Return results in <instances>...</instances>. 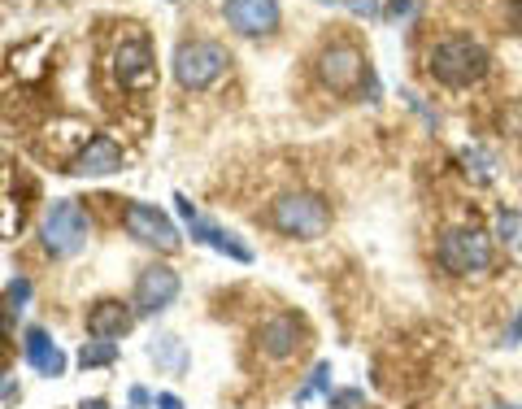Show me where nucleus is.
Segmentation results:
<instances>
[{"instance_id":"nucleus-19","label":"nucleus","mask_w":522,"mask_h":409,"mask_svg":"<svg viewBox=\"0 0 522 409\" xmlns=\"http://www.w3.org/2000/svg\"><path fill=\"white\" fill-rule=\"evenodd\" d=\"M501 344H505V349H514V344H522V314L514 318V327L505 331V340H501Z\"/></svg>"},{"instance_id":"nucleus-16","label":"nucleus","mask_w":522,"mask_h":409,"mask_svg":"<svg viewBox=\"0 0 522 409\" xmlns=\"http://www.w3.org/2000/svg\"><path fill=\"white\" fill-rule=\"evenodd\" d=\"M114 357H118V344H114V340H92V344H83L79 366H83V370H92V366H109Z\"/></svg>"},{"instance_id":"nucleus-17","label":"nucleus","mask_w":522,"mask_h":409,"mask_svg":"<svg viewBox=\"0 0 522 409\" xmlns=\"http://www.w3.org/2000/svg\"><path fill=\"white\" fill-rule=\"evenodd\" d=\"M327 375H331V366H318L314 375H309V383H305V388L296 392V401H305V396H314V392H322V388H327Z\"/></svg>"},{"instance_id":"nucleus-5","label":"nucleus","mask_w":522,"mask_h":409,"mask_svg":"<svg viewBox=\"0 0 522 409\" xmlns=\"http://www.w3.org/2000/svg\"><path fill=\"white\" fill-rule=\"evenodd\" d=\"M87 240V214L79 201H57L53 209H48L44 218V249L53 257H70L79 253Z\"/></svg>"},{"instance_id":"nucleus-8","label":"nucleus","mask_w":522,"mask_h":409,"mask_svg":"<svg viewBox=\"0 0 522 409\" xmlns=\"http://www.w3.org/2000/svg\"><path fill=\"white\" fill-rule=\"evenodd\" d=\"M127 231H131L140 244H153V249H174V244H179V231H174V222H170L166 214H157L153 205H140V201L127 205Z\"/></svg>"},{"instance_id":"nucleus-7","label":"nucleus","mask_w":522,"mask_h":409,"mask_svg":"<svg viewBox=\"0 0 522 409\" xmlns=\"http://www.w3.org/2000/svg\"><path fill=\"white\" fill-rule=\"evenodd\" d=\"M179 296V275L170 266H144L135 279V309L140 314H161L166 305H174Z\"/></svg>"},{"instance_id":"nucleus-22","label":"nucleus","mask_w":522,"mask_h":409,"mask_svg":"<svg viewBox=\"0 0 522 409\" xmlns=\"http://www.w3.org/2000/svg\"><path fill=\"white\" fill-rule=\"evenodd\" d=\"M157 405H161V409H183V405H179V396H170V392H161V396H157Z\"/></svg>"},{"instance_id":"nucleus-10","label":"nucleus","mask_w":522,"mask_h":409,"mask_svg":"<svg viewBox=\"0 0 522 409\" xmlns=\"http://www.w3.org/2000/svg\"><path fill=\"white\" fill-rule=\"evenodd\" d=\"M114 70H118L122 88H144V83L153 79V48H148L144 35H131V40H122L118 57H114Z\"/></svg>"},{"instance_id":"nucleus-9","label":"nucleus","mask_w":522,"mask_h":409,"mask_svg":"<svg viewBox=\"0 0 522 409\" xmlns=\"http://www.w3.org/2000/svg\"><path fill=\"white\" fill-rule=\"evenodd\" d=\"M227 22L240 35H270L279 27V5L275 0H227Z\"/></svg>"},{"instance_id":"nucleus-18","label":"nucleus","mask_w":522,"mask_h":409,"mask_svg":"<svg viewBox=\"0 0 522 409\" xmlns=\"http://www.w3.org/2000/svg\"><path fill=\"white\" fill-rule=\"evenodd\" d=\"M27 296H31V283H27V279H14V283H9V305H14V309L27 305Z\"/></svg>"},{"instance_id":"nucleus-2","label":"nucleus","mask_w":522,"mask_h":409,"mask_svg":"<svg viewBox=\"0 0 522 409\" xmlns=\"http://www.w3.org/2000/svg\"><path fill=\"white\" fill-rule=\"evenodd\" d=\"M227 66H231L227 48L214 40H183L174 48V79L188 92H205L209 83H218L227 74Z\"/></svg>"},{"instance_id":"nucleus-26","label":"nucleus","mask_w":522,"mask_h":409,"mask_svg":"<svg viewBox=\"0 0 522 409\" xmlns=\"http://www.w3.org/2000/svg\"><path fill=\"white\" fill-rule=\"evenodd\" d=\"M0 392H5V383H0Z\"/></svg>"},{"instance_id":"nucleus-11","label":"nucleus","mask_w":522,"mask_h":409,"mask_svg":"<svg viewBox=\"0 0 522 409\" xmlns=\"http://www.w3.org/2000/svg\"><path fill=\"white\" fill-rule=\"evenodd\" d=\"M301 344H305V322L296 314H279L261 327V349L270 357H292Z\"/></svg>"},{"instance_id":"nucleus-24","label":"nucleus","mask_w":522,"mask_h":409,"mask_svg":"<svg viewBox=\"0 0 522 409\" xmlns=\"http://www.w3.org/2000/svg\"><path fill=\"white\" fill-rule=\"evenodd\" d=\"M83 409H105V401H92V405H83Z\"/></svg>"},{"instance_id":"nucleus-15","label":"nucleus","mask_w":522,"mask_h":409,"mask_svg":"<svg viewBox=\"0 0 522 409\" xmlns=\"http://www.w3.org/2000/svg\"><path fill=\"white\" fill-rule=\"evenodd\" d=\"M188 227H192V240H201V244H209V249L235 257V262H253V249H248V244H240L235 235H227L222 227H214V222H205L201 214H192Z\"/></svg>"},{"instance_id":"nucleus-25","label":"nucleus","mask_w":522,"mask_h":409,"mask_svg":"<svg viewBox=\"0 0 522 409\" xmlns=\"http://www.w3.org/2000/svg\"><path fill=\"white\" fill-rule=\"evenodd\" d=\"M496 409H522V405H496Z\"/></svg>"},{"instance_id":"nucleus-21","label":"nucleus","mask_w":522,"mask_h":409,"mask_svg":"<svg viewBox=\"0 0 522 409\" xmlns=\"http://www.w3.org/2000/svg\"><path fill=\"white\" fill-rule=\"evenodd\" d=\"M496 231H501V240H514V218L501 214V222H496Z\"/></svg>"},{"instance_id":"nucleus-6","label":"nucleus","mask_w":522,"mask_h":409,"mask_svg":"<svg viewBox=\"0 0 522 409\" xmlns=\"http://www.w3.org/2000/svg\"><path fill=\"white\" fill-rule=\"evenodd\" d=\"M318 79L327 83L331 92H353L357 83L366 79V57L357 44H331L322 48L318 57Z\"/></svg>"},{"instance_id":"nucleus-4","label":"nucleus","mask_w":522,"mask_h":409,"mask_svg":"<svg viewBox=\"0 0 522 409\" xmlns=\"http://www.w3.org/2000/svg\"><path fill=\"white\" fill-rule=\"evenodd\" d=\"M435 257H440V266L449 275H479V270L492 266V240L479 227H453L440 235Z\"/></svg>"},{"instance_id":"nucleus-3","label":"nucleus","mask_w":522,"mask_h":409,"mask_svg":"<svg viewBox=\"0 0 522 409\" xmlns=\"http://www.w3.org/2000/svg\"><path fill=\"white\" fill-rule=\"evenodd\" d=\"M270 222H275L283 235H296V240H318V235L331 227V205L314 192H288L270 209Z\"/></svg>"},{"instance_id":"nucleus-1","label":"nucleus","mask_w":522,"mask_h":409,"mask_svg":"<svg viewBox=\"0 0 522 409\" xmlns=\"http://www.w3.org/2000/svg\"><path fill=\"white\" fill-rule=\"evenodd\" d=\"M488 66H492L488 48L479 40H470V35H449V40H440L427 57L431 79H440L444 88H470V83H479L483 74H488Z\"/></svg>"},{"instance_id":"nucleus-13","label":"nucleus","mask_w":522,"mask_h":409,"mask_svg":"<svg viewBox=\"0 0 522 409\" xmlns=\"http://www.w3.org/2000/svg\"><path fill=\"white\" fill-rule=\"evenodd\" d=\"M70 170L74 175H114V170H122V148L109 140V135H96V140L74 157Z\"/></svg>"},{"instance_id":"nucleus-23","label":"nucleus","mask_w":522,"mask_h":409,"mask_svg":"<svg viewBox=\"0 0 522 409\" xmlns=\"http://www.w3.org/2000/svg\"><path fill=\"white\" fill-rule=\"evenodd\" d=\"M405 9H409V0H392V5H388V14H405Z\"/></svg>"},{"instance_id":"nucleus-14","label":"nucleus","mask_w":522,"mask_h":409,"mask_svg":"<svg viewBox=\"0 0 522 409\" xmlns=\"http://www.w3.org/2000/svg\"><path fill=\"white\" fill-rule=\"evenodd\" d=\"M27 362L40 370V375H48V379L66 375V353H61L57 340H48V331H40V327L27 331Z\"/></svg>"},{"instance_id":"nucleus-20","label":"nucleus","mask_w":522,"mask_h":409,"mask_svg":"<svg viewBox=\"0 0 522 409\" xmlns=\"http://www.w3.org/2000/svg\"><path fill=\"white\" fill-rule=\"evenodd\" d=\"M357 401H362V392H340V396H335V409H348V405H357Z\"/></svg>"},{"instance_id":"nucleus-12","label":"nucleus","mask_w":522,"mask_h":409,"mask_svg":"<svg viewBox=\"0 0 522 409\" xmlns=\"http://www.w3.org/2000/svg\"><path fill=\"white\" fill-rule=\"evenodd\" d=\"M135 314L122 301H96L92 314H87V331H92L96 340H122L131 331Z\"/></svg>"}]
</instances>
